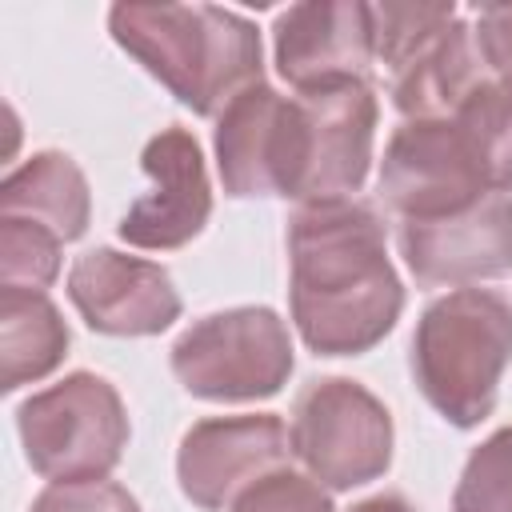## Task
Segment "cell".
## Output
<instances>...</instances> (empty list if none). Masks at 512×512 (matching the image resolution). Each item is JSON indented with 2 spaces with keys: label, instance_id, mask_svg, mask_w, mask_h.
Returning <instances> with one entry per match:
<instances>
[{
  "label": "cell",
  "instance_id": "obj_2",
  "mask_svg": "<svg viewBox=\"0 0 512 512\" xmlns=\"http://www.w3.org/2000/svg\"><path fill=\"white\" fill-rule=\"evenodd\" d=\"M288 308L316 356H364L396 328L404 284L372 204L352 196L292 212Z\"/></svg>",
  "mask_w": 512,
  "mask_h": 512
},
{
  "label": "cell",
  "instance_id": "obj_20",
  "mask_svg": "<svg viewBox=\"0 0 512 512\" xmlns=\"http://www.w3.org/2000/svg\"><path fill=\"white\" fill-rule=\"evenodd\" d=\"M28 512H140V500L116 480H64L48 484Z\"/></svg>",
  "mask_w": 512,
  "mask_h": 512
},
{
  "label": "cell",
  "instance_id": "obj_7",
  "mask_svg": "<svg viewBox=\"0 0 512 512\" xmlns=\"http://www.w3.org/2000/svg\"><path fill=\"white\" fill-rule=\"evenodd\" d=\"M168 364L188 396L244 404L276 396L288 384L296 356L288 324L264 304H244L184 328L168 352Z\"/></svg>",
  "mask_w": 512,
  "mask_h": 512
},
{
  "label": "cell",
  "instance_id": "obj_3",
  "mask_svg": "<svg viewBox=\"0 0 512 512\" xmlns=\"http://www.w3.org/2000/svg\"><path fill=\"white\" fill-rule=\"evenodd\" d=\"M112 40L196 116H220L264 80L260 28L216 4H112Z\"/></svg>",
  "mask_w": 512,
  "mask_h": 512
},
{
  "label": "cell",
  "instance_id": "obj_1",
  "mask_svg": "<svg viewBox=\"0 0 512 512\" xmlns=\"http://www.w3.org/2000/svg\"><path fill=\"white\" fill-rule=\"evenodd\" d=\"M376 116L372 80L304 96L260 80L216 116L220 184L232 200L284 196L300 208L352 200L372 168Z\"/></svg>",
  "mask_w": 512,
  "mask_h": 512
},
{
  "label": "cell",
  "instance_id": "obj_22",
  "mask_svg": "<svg viewBox=\"0 0 512 512\" xmlns=\"http://www.w3.org/2000/svg\"><path fill=\"white\" fill-rule=\"evenodd\" d=\"M352 512H416L404 496H396V492H380V496H368V500H360Z\"/></svg>",
  "mask_w": 512,
  "mask_h": 512
},
{
  "label": "cell",
  "instance_id": "obj_13",
  "mask_svg": "<svg viewBox=\"0 0 512 512\" xmlns=\"http://www.w3.org/2000/svg\"><path fill=\"white\" fill-rule=\"evenodd\" d=\"M288 452V428L276 412L208 416L180 436L176 480L196 508L220 512L232 508L248 484L284 468Z\"/></svg>",
  "mask_w": 512,
  "mask_h": 512
},
{
  "label": "cell",
  "instance_id": "obj_11",
  "mask_svg": "<svg viewBox=\"0 0 512 512\" xmlns=\"http://www.w3.org/2000/svg\"><path fill=\"white\" fill-rule=\"evenodd\" d=\"M140 168L148 176V192H140L120 216V240L144 252L184 248L212 216V180L196 136L180 124L160 128L144 144Z\"/></svg>",
  "mask_w": 512,
  "mask_h": 512
},
{
  "label": "cell",
  "instance_id": "obj_9",
  "mask_svg": "<svg viewBox=\"0 0 512 512\" xmlns=\"http://www.w3.org/2000/svg\"><path fill=\"white\" fill-rule=\"evenodd\" d=\"M392 440L384 400L348 376L312 380L292 404L288 448L304 472L332 492L380 480L392 464Z\"/></svg>",
  "mask_w": 512,
  "mask_h": 512
},
{
  "label": "cell",
  "instance_id": "obj_16",
  "mask_svg": "<svg viewBox=\"0 0 512 512\" xmlns=\"http://www.w3.org/2000/svg\"><path fill=\"white\" fill-rule=\"evenodd\" d=\"M68 324L48 292L0 288V388L16 392L44 380L68 356Z\"/></svg>",
  "mask_w": 512,
  "mask_h": 512
},
{
  "label": "cell",
  "instance_id": "obj_12",
  "mask_svg": "<svg viewBox=\"0 0 512 512\" xmlns=\"http://www.w3.org/2000/svg\"><path fill=\"white\" fill-rule=\"evenodd\" d=\"M400 256L420 288H468L512 272V196L496 192L460 212L400 220Z\"/></svg>",
  "mask_w": 512,
  "mask_h": 512
},
{
  "label": "cell",
  "instance_id": "obj_8",
  "mask_svg": "<svg viewBox=\"0 0 512 512\" xmlns=\"http://www.w3.org/2000/svg\"><path fill=\"white\" fill-rule=\"evenodd\" d=\"M376 184L380 200L400 220L460 212L484 196L504 192L484 140L460 112L404 120L384 144Z\"/></svg>",
  "mask_w": 512,
  "mask_h": 512
},
{
  "label": "cell",
  "instance_id": "obj_14",
  "mask_svg": "<svg viewBox=\"0 0 512 512\" xmlns=\"http://www.w3.org/2000/svg\"><path fill=\"white\" fill-rule=\"evenodd\" d=\"M68 300L92 332L156 336L180 320V292L164 264L116 248H88L68 268Z\"/></svg>",
  "mask_w": 512,
  "mask_h": 512
},
{
  "label": "cell",
  "instance_id": "obj_21",
  "mask_svg": "<svg viewBox=\"0 0 512 512\" xmlns=\"http://www.w3.org/2000/svg\"><path fill=\"white\" fill-rule=\"evenodd\" d=\"M480 60L492 76L512 80V4H484L472 24Z\"/></svg>",
  "mask_w": 512,
  "mask_h": 512
},
{
  "label": "cell",
  "instance_id": "obj_5",
  "mask_svg": "<svg viewBox=\"0 0 512 512\" xmlns=\"http://www.w3.org/2000/svg\"><path fill=\"white\" fill-rule=\"evenodd\" d=\"M376 64L388 72L392 108L404 120L448 116L488 68L480 60L472 24L456 4H372Z\"/></svg>",
  "mask_w": 512,
  "mask_h": 512
},
{
  "label": "cell",
  "instance_id": "obj_10",
  "mask_svg": "<svg viewBox=\"0 0 512 512\" xmlns=\"http://www.w3.org/2000/svg\"><path fill=\"white\" fill-rule=\"evenodd\" d=\"M272 60L280 80L296 96L372 80V64H376L372 4L360 0L288 4L272 24Z\"/></svg>",
  "mask_w": 512,
  "mask_h": 512
},
{
  "label": "cell",
  "instance_id": "obj_19",
  "mask_svg": "<svg viewBox=\"0 0 512 512\" xmlns=\"http://www.w3.org/2000/svg\"><path fill=\"white\" fill-rule=\"evenodd\" d=\"M228 512H336L332 496L324 484H316L308 472L296 468H276L268 476H260L256 484H248Z\"/></svg>",
  "mask_w": 512,
  "mask_h": 512
},
{
  "label": "cell",
  "instance_id": "obj_4",
  "mask_svg": "<svg viewBox=\"0 0 512 512\" xmlns=\"http://www.w3.org/2000/svg\"><path fill=\"white\" fill-rule=\"evenodd\" d=\"M512 364V300L496 288H452L436 296L412 332V384L452 424L476 428L496 408Z\"/></svg>",
  "mask_w": 512,
  "mask_h": 512
},
{
  "label": "cell",
  "instance_id": "obj_18",
  "mask_svg": "<svg viewBox=\"0 0 512 512\" xmlns=\"http://www.w3.org/2000/svg\"><path fill=\"white\" fill-rule=\"evenodd\" d=\"M448 512H512V424L468 452Z\"/></svg>",
  "mask_w": 512,
  "mask_h": 512
},
{
  "label": "cell",
  "instance_id": "obj_15",
  "mask_svg": "<svg viewBox=\"0 0 512 512\" xmlns=\"http://www.w3.org/2000/svg\"><path fill=\"white\" fill-rule=\"evenodd\" d=\"M0 216L32 220L56 232L64 244L80 240L92 220V192L88 176L68 152L44 148L32 152L20 168H12L0 184Z\"/></svg>",
  "mask_w": 512,
  "mask_h": 512
},
{
  "label": "cell",
  "instance_id": "obj_17",
  "mask_svg": "<svg viewBox=\"0 0 512 512\" xmlns=\"http://www.w3.org/2000/svg\"><path fill=\"white\" fill-rule=\"evenodd\" d=\"M64 240L44 224L0 216V288H32L48 292L60 276Z\"/></svg>",
  "mask_w": 512,
  "mask_h": 512
},
{
  "label": "cell",
  "instance_id": "obj_6",
  "mask_svg": "<svg viewBox=\"0 0 512 512\" xmlns=\"http://www.w3.org/2000/svg\"><path fill=\"white\" fill-rule=\"evenodd\" d=\"M16 432L32 472L64 484L104 480L124 460L132 424L112 380L96 372H68L20 400Z\"/></svg>",
  "mask_w": 512,
  "mask_h": 512
}]
</instances>
